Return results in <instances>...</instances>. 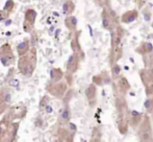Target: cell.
<instances>
[{
  "label": "cell",
  "mask_w": 153,
  "mask_h": 142,
  "mask_svg": "<svg viewBox=\"0 0 153 142\" xmlns=\"http://www.w3.org/2000/svg\"><path fill=\"white\" fill-rule=\"evenodd\" d=\"M73 93H74V90L73 89H68V91L66 92V94L64 95V97L62 98V100H64V104H69V102H70V99L72 98L73 96Z\"/></svg>",
  "instance_id": "8d00e7d4"
},
{
  "label": "cell",
  "mask_w": 153,
  "mask_h": 142,
  "mask_svg": "<svg viewBox=\"0 0 153 142\" xmlns=\"http://www.w3.org/2000/svg\"><path fill=\"white\" fill-rule=\"evenodd\" d=\"M135 52L139 53V55H143L146 53L153 52V45L150 42H142L140 46H137L135 48Z\"/></svg>",
  "instance_id": "d4e9b609"
},
{
  "label": "cell",
  "mask_w": 153,
  "mask_h": 142,
  "mask_svg": "<svg viewBox=\"0 0 153 142\" xmlns=\"http://www.w3.org/2000/svg\"><path fill=\"white\" fill-rule=\"evenodd\" d=\"M121 75V66L118 63H115L111 66V77L113 81H116Z\"/></svg>",
  "instance_id": "83f0119b"
},
{
  "label": "cell",
  "mask_w": 153,
  "mask_h": 142,
  "mask_svg": "<svg viewBox=\"0 0 153 142\" xmlns=\"http://www.w3.org/2000/svg\"><path fill=\"white\" fill-rule=\"evenodd\" d=\"M4 84H6V86H8V87H10V88H18L20 81H19V79H17L16 77L14 76L8 79V81H6Z\"/></svg>",
  "instance_id": "d590c367"
},
{
  "label": "cell",
  "mask_w": 153,
  "mask_h": 142,
  "mask_svg": "<svg viewBox=\"0 0 153 142\" xmlns=\"http://www.w3.org/2000/svg\"><path fill=\"white\" fill-rule=\"evenodd\" d=\"M13 96H14V90L8 86H2L0 88V116L3 115L6 110L10 107Z\"/></svg>",
  "instance_id": "5b68a950"
},
{
  "label": "cell",
  "mask_w": 153,
  "mask_h": 142,
  "mask_svg": "<svg viewBox=\"0 0 153 142\" xmlns=\"http://www.w3.org/2000/svg\"><path fill=\"white\" fill-rule=\"evenodd\" d=\"M151 26H152V28H153V22H152V25H151Z\"/></svg>",
  "instance_id": "f6af8a7d"
},
{
  "label": "cell",
  "mask_w": 153,
  "mask_h": 142,
  "mask_svg": "<svg viewBox=\"0 0 153 142\" xmlns=\"http://www.w3.org/2000/svg\"><path fill=\"white\" fill-rule=\"evenodd\" d=\"M69 89V85L66 81H64V78L62 81H57V83H47L45 90L47 93H49L51 96L57 98V99H62L64 97V95L66 94V92Z\"/></svg>",
  "instance_id": "3957f363"
},
{
  "label": "cell",
  "mask_w": 153,
  "mask_h": 142,
  "mask_svg": "<svg viewBox=\"0 0 153 142\" xmlns=\"http://www.w3.org/2000/svg\"><path fill=\"white\" fill-rule=\"evenodd\" d=\"M143 114L140 113V112H137L134 110L130 111L129 110V115H128V123L129 126H131L132 129H137V126L140 124V122L143 119Z\"/></svg>",
  "instance_id": "e0dca14e"
},
{
  "label": "cell",
  "mask_w": 153,
  "mask_h": 142,
  "mask_svg": "<svg viewBox=\"0 0 153 142\" xmlns=\"http://www.w3.org/2000/svg\"><path fill=\"white\" fill-rule=\"evenodd\" d=\"M72 38H71V49H72L73 53L77 55L80 59V61L85 60V52H83L82 48H81L80 42H79V38H80V31H76L72 33Z\"/></svg>",
  "instance_id": "ba28073f"
},
{
  "label": "cell",
  "mask_w": 153,
  "mask_h": 142,
  "mask_svg": "<svg viewBox=\"0 0 153 142\" xmlns=\"http://www.w3.org/2000/svg\"><path fill=\"white\" fill-rule=\"evenodd\" d=\"M6 116L10 118V120L15 121V120H21L26 116L27 114V108L24 105H16V106H10L6 110L5 113Z\"/></svg>",
  "instance_id": "8992f818"
},
{
  "label": "cell",
  "mask_w": 153,
  "mask_h": 142,
  "mask_svg": "<svg viewBox=\"0 0 153 142\" xmlns=\"http://www.w3.org/2000/svg\"><path fill=\"white\" fill-rule=\"evenodd\" d=\"M17 62L16 55L10 43H4L0 46V63L4 67H12Z\"/></svg>",
  "instance_id": "277c9868"
},
{
  "label": "cell",
  "mask_w": 153,
  "mask_h": 142,
  "mask_svg": "<svg viewBox=\"0 0 153 142\" xmlns=\"http://www.w3.org/2000/svg\"><path fill=\"white\" fill-rule=\"evenodd\" d=\"M36 62H38V53L36 48L31 47L28 52L19 57L18 60V71L26 78H30L33 75L36 68Z\"/></svg>",
  "instance_id": "6da1fadb"
},
{
  "label": "cell",
  "mask_w": 153,
  "mask_h": 142,
  "mask_svg": "<svg viewBox=\"0 0 153 142\" xmlns=\"http://www.w3.org/2000/svg\"><path fill=\"white\" fill-rule=\"evenodd\" d=\"M101 136H102V133H101L100 129L99 128H94L92 131V138L91 142H100L101 141Z\"/></svg>",
  "instance_id": "1f68e13d"
},
{
  "label": "cell",
  "mask_w": 153,
  "mask_h": 142,
  "mask_svg": "<svg viewBox=\"0 0 153 142\" xmlns=\"http://www.w3.org/2000/svg\"><path fill=\"white\" fill-rule=\"evenodd\" d=\"M150 18H151V12L149 10V8H145V10H144V19L146 21H149Z\"/></svg>",
  "instance_id": "60d3db41"
},
{
  "label": "cell",
  "mask_w": 153,
  "mask_h": 142,
  "mask_svg": "<svg viewBox=\"0 0 153 142\" xmlns=\"http://www.w3.org/2000/svg\"><path fill=\"white\" fill-rule=\"evenodd\" d=\"M135 1H137V5H139V8H142L146 3V0H135Z\"/></svg>",
  "instance_id": "7bdbcfd3"
},
{
  "label": "cell",
  "mask_w": 153,
  "mask_h": 142,
  "mask_svg": "<svg viewBox=\"0 0 153 142\" xmlns=\"http://www.w3.org/2000/svg\"><path fill=\"white\" fill-rule=\"evenodd\" d=\"M137 135L140 141L142 142H152L153 141V130L150 117L146 114L143 116V119L137 126Z\"/></svg>",
  "instance_id": "7a4b0ae2"
},
{
  "label": "cell",
  "mask_w": 153,
  "mask_h": 142,
  "mask_svg": "<svg viewBox=\"0 0 153 142\" xmlns=\"http://www.w3.org/2000/svg\"><path fill=\"white\" fill-rule=\"evenodd\" d=\"M92 83L96 86H104V75L103 72H101L100 74H96L93 76Z\"/></svg>",
  "instance_id": "d6a6232c"
},
{
  "label": "cell",
  "mask_w": 153,
  "mask_h": 142,
  "mask_svg": "<svg viewBox=\"0 0 153 142\" xmlns=\"http://www.w3.org/2000/svg\"><path fill=\"white\" fill-rule=\"evenodd\" d=\"M52 111H53V109H52V106H51L50 104H48L46 107H45V109H44V111L42 112V113H47V114H50V113H52Z\"/></svg>",
  "instance_id": "b9f144b4"
},
{
  "label": "cell",
  "mask_w": 153,
  "mask_h": 142,
  "mask_svg": "<svg viewBox=\"0 0 153 142\" xmlns=\"http://www.w3.org/2000/svg\"><path fill=\"white\" fill-rule=\"evenodd\" d=\"M29 34H30V38H29L30 47L38 48V46H39V35H38V31H36V29H32V31Z\"/></svg>",
  "instance_id": "f546056e"
},
{
  "label": "cell",
  "mask_w": 153,
  "mask_h": 142,
  "mask_svg": "<svg viewBox=\"0 0 153 142\" xmlns=\"http://www.w3.org/2000/svg\"><path fill=\"white\" fill-rule=\"evenodd\" d=\"M144 107L146 109V113L147 114H151L153 113V96L147 97L144 102Z\"/></svg>",
  "instance_id": "e575fe53"
},
{
  "label": "cell",
  "mask_w": 153,
  "mask_h": 142,
  "mask_svg": "<svg viewBox=\"0 0 153 142\" xmlns=\"http://www.w3.org/2000/svg\"><path fill=\"white\" fill-rule=\"evenodd\" d=\"M38 13L33 8H27L24 13V21H23V31L26 34H29L32 29H34Z\"/></svg>",
  "instance_id": "52a82bcc"
},
{
  "label": "cell",
  "mask_w": 153,
  "mask_h": 142,
  "mask_svg": "<svg viewBox=\"0 0 153 142\" xmlns=\"http://www.w3.org/2000/svg\"><path fill=\"white\" fill-rule=\"evenodd\" d=\"M139 17V12L137 10H130L125 12L124 14L120 17V22L124 24H130L133 21H135Z\"/></svg>",
  "instance_id": "ac0fdd59"
},
{
  "label": "cell",
  "mask_w": 153,
  "mask_h": 142,
  "mask_svg": "<svg viewBox=\"0 0 153 142\" xmlns=\"http://www.w3.org/2000/svg\"><path fill=\"white\" fill-rule=\"evenodd\" d=\"M101 21H102V27L105 29V31H111L116 28L117 25H119L117 22L113 20L111 16L108 15L107 10L103 7L102 12H101Z\"/></svg>",
  "instance_id": "7c38bea8"
},
{
  "label": "cell",
  "mask_w": 153,
  "mask_h": 142,
  "mask_svg": "<svg viewBox=\"0 0 153 142\" xmlns=\"http://www.w3.org/2000/svg\"><path fill=\"white\" fill-rule=\"evenodd\" d=\"M95 1H96L98 4H100V5H101V3H102V0H95Z\"/></svg>",
  "instance_id": "ee69618b"
},
{
  "label": "cell",
  "mask_w": 153,
  "mask_h": 142,
  "mask_svg": "<svg viewBox=\"0 0 153 142\" xmlns=\"http://www.w3.org/2000/svg\"><path fill=\"white\" fill-rule=\"evenodd\" d=\"M117 126L118 130H119L120 134L125 135L127 134L129 130V123H128V115H129V110L127 112H120L117 113Z\"/></svg>",
  "instance_id": "9c48e42d"
},
{
  "label": "cell",
  "mask_w": 153,
  "mask_h": 142,
  "mask_svg": "<svg viewBox=\"0 0 153 142\" xmlns=\"http://www.w3.org/2000/svg\"><path fill=\"white\" fill-rule=\"evenodd\" d=\"M123 57V48L121 45L117 47H114L111 48V52H109V65H113V64L117 63L120 59Z\"/></svg>",
  "instance_id": "d6986e66"
},
{
  "label": "cell",
  "mask_w": 153,
  "mask_h": 142,
  "mask_svg": "<svg viewBox=\"0 0 153 142\" xmlns=\"http://www.w3.org/2000/svg\"><path fill=\"white\" fill-rule=\"evenodd\" d=\"M62 13H64L66 16L72 15L75 10V3L72 0H67V1H65L64 4H62Z\"/></svg>",
  "instance_id": "484cf974"
},
{
  "label": "cell",
  "mask_w": 153,
  "mask_h": 142,
  "mask_svg": "<svg viewBox=\"0 0 153 142\" xmlns=\"http://www.w3.org/2000/svg\"><path fill=\"white\" fill-rule=\"evenodd\" d=\"M145 93L147 97H150V96H153V84H150V85L146 86L145 87Z\"/></svg>",
  "instance_id": "f35d334b"
},
{
  "label": "cell",
  "mask_w": 153,
  "mask_h": 142,
  "mask_svg": "<svg viewBox=\"0 0 153 142\" xmlns=\"http://www.w3.org/2000/svg\"><path fill=\"white\" fill-rule=\"evenodd\" d=\"M48 104H50V96H49L48 94H45V95L41 98L40 104H39V110H40L41 113L44 111L45 107H46Z\"/></svg>",
  "instance_id": "836d02e7"
},
{
  "label": "cell",
  "mask_w": 153,
  "mask_h": 142,
  "mask_svg": "<svg viewBox=\"0 0 153 142\" xmlns=\"http://www.w3.org/2000/svg\"><path fill=\"white\" fill-rule=\"evenodd\" d=\"M85 97H87L88 102H89V105L91 107H94L95 104H96V97H97V86L94 85V84H91L89 85L87 88H85Z\"/></svg>",
  "instance_id": "9a60e30c"
},
{
  "label": "cell",
  "mask_w": 153,
  "mask_h": 142,
  "mask_svg": "<svg viewBox=\"0 0 153 142\" xmlns=\"http://www.w3.org/2000/svg\"><path fill=\"white\" fill-rule=\"evenodd\" d=\"M72 113H71V108L69 104H64V107L59 112V117H57V124L59 126H66L67 123L71 121Z\"/></svg>",
  "instance_id": "30bf717a"
},
{
  "label": "cell",
  "mask_w": 153,
  "mask_h": 142,
  "mask_svg": "<svg viewBox=\"0 0 153 142\" xmlns=\"http://www.w3.org/2000/svg\"><path fill=\"white\" fill-rule=\"evenodd\" d=\"M15 6H16V3H15L14 0H6L5 4H4V6H3V8H2V10H4L10 16V15L14 13Z\"/></svg>",
  "instance_id": "4dcf8cb0"
},
{
  "label": "cell",
  "mask_w": 153,
  "mask_h": 142,
  "mask_svg": "<svg viewBox=\"0 0 153 142\" xmlns=\"http://www.w3.org/2000/svg\"><path fill=\"white\" fill-rule=\"evenodd\" d=\"M49 75H50V81L51 83H57V81H62L64 78V71H62L61 68H51L50 72H49Z\"/></svg>",
  "instance_id": "603a6c76"
},
{
  "label": "cell",
  "mask_w": 153,
  "mask_h": 142,
  "mask_svg": "<svg viewBox=\"0 0 153 142\" xmlns=\"http://www.w3.org/2000/svg\"><path fill=\"white\" fill-rule=\"evenodd\" d=\"M13 120H10L5 114H3V117L0 120V142L7 141L8 131H10V126Z\"/></svg>",
  "instance_id": "8fae6325"
},
{
  "label": "cell",
  "mask_w": 153,
  "mask_h": 142,
  "mask_svg": "<svg viewBox=\"0 0 153 142\" xmlns=\"http://www.w3.org/2000/svg\"><path fill=\"white\" fill-rule=\"evenodd\" d=\"M16 72H17V70L15 69V68H10L7 71V73H6V75H5V78H4V83H5L6 81H8L10 78H12V77H14V76H16Z\"/></svg>",
  "instance_id": "74e56055"
},
{
  "label": "cell",
  "mask_w": 153,
  "mask_h": 142,
  "mask_svg": "<svg viewBox=\"0 0 153 142\" xmlns=\"http://www.w3.org/2000/svg\"><path fill=\"white\" fill-rule=\"evenodd\" d=\"M122 42V38L117 34V31L114 29V31H111V48H114V47H117L119 45H121Z\"/></svg>",
  "instance_id": "4316f807"
},
{
  "label": "cell",
  "mask_w": 153,
  "mask_h": 142,
  "mask_svg": "<svg viewBox=\"0 0 153 142\" xmlns=\"http://www.w3.org/2000/svg\"><path fill=\"white\" fill-rule=\"evenodd\" d=\"M10 17V15L7 14V13L5 12L4 10H0V23L3 22V21H5L6 19Z\"/></svg>",
  "instance_id": "ab89813d"
},
{
  "label": "cell",
  "mask_w": 153,
  "mask_h": 142,
  "mask_svg": "<svg viewBox=\"0 0 153 142\" xmlns=\"http://www.w3.org/2000/svg\"><path fill=\"white\" fill-rule=\"evenodd\" d=\"M139 74L142 83L145 87L150 85V84H153V67L143 68V69L139 71Z\"/></svg>",
  "instance_id": "5bb4252c"
},
{
  "label": "cell",
  "mask_w": 153,
  "mask_h": 142,
  "mask_svg": "<svg viewBox=\"0 0 153 142\" xmlns=\"http://www.w3.org/2000/svg\"><path fill=\"white\" fill-rule=\"evenodd\" d=\"M77 24H78V20L73 15H69L65 18V26L70 33H74L77 31Z\"/></svg>",
  "instance_id": "ffe728a7"
},
{
  "label": "cell",
  "mask_w": 153,
  "mask_h": 142,
  "mask_svg": "<svg viewBox=\"0 0 153 142\" xmlns=\"http://www.w3.org/2000/svg\"><path fill=\"white\" fill-rule=\"evenodd\" d=\"M142 60H143V64L145 68L153 67V52L143 55H142Z\"/></svg>",
  "instance_id": "f1b7e54d"
},
{
  "label": "cell",
  "mask_w": 153,
  "mask_h": 142,
  "mask_svg": "<svg viewBox=\"0 0 153 142\" xmlns=\"http://www.w3.org/2000/svg\"><path fill=\"white\" fill-rule=\"evenodd\" d=\"M19 126H20V122L19 121H13L10 126V131H8L7 135V141L6 142H14L17 139V134H18Z\"/></svg>",
  "instance_id": "7402d4cb"
},
{
  "label": "cell",
  "mask_w": 153,
  "mask_h": 142,
  "mask_svg": "<svg viewBox=\"0 0 153 142\" xmlns=\"http://www.w3.org/2000/svg\"><path fill=\"white\" fill-rule=\"evenodd\" d=\"M30 42H29V38H25L21 43H19V45L17 46V53L19 57L25 55L26 52H28L30 49Z\"/></svg>",
  "instance_id": "cb8c5ba5"
},
{
  "label": "cell",
  "mask_w": 153,
  "mask_h": 142,
  "mask_svg": "<svg viewBox=\"0 0 153 142\" xmlns=\"http://www.w3.org/2000/svg\"><path fill=\"white\" fill-rule=\"evenodd\" d=\"M79 63H80V59L77 57L75 53L69 57L68 61H67V65H66V73L69 74H74L79 68Z\"/></svg>",
  "instance_id": "4fadbf2b"
},
{
  "label": "cell",
  "mask_w": 153,
  "mask_h": 142,
  "mask_svg": "<svg viewBox=\"0 0 153 142\" xmlns=\"http://www.w3.org/2000/svg\"><path fill=\"white\" fill-rule=\"evenodd\" d=\"M115 106H116V110H117V113H120V112H127L129 110L127 102L123 94H120V95L117 96L116 102H115Z\"/></svg>",
  "instance_id": "44dd1931"
},
{
  "label": "cell",
  "mask_w": 153,
  "mask_h": 142,
  "mask_svg": "<svg viewBox=\"0 0 153 142\" xmlns=\"http://www.w3.org/2000/svg\"><path fill=\"white\" fill-rule=\"evenodd\" d=\"M116 81H117V88H118V90H119V93L123 94V95L128 93L129 90L131 89L130 83L128 81V79L125 76H123V75H120Z\"/></svg>",
  "instance_id": "2e32d148"
}]
</instances>
